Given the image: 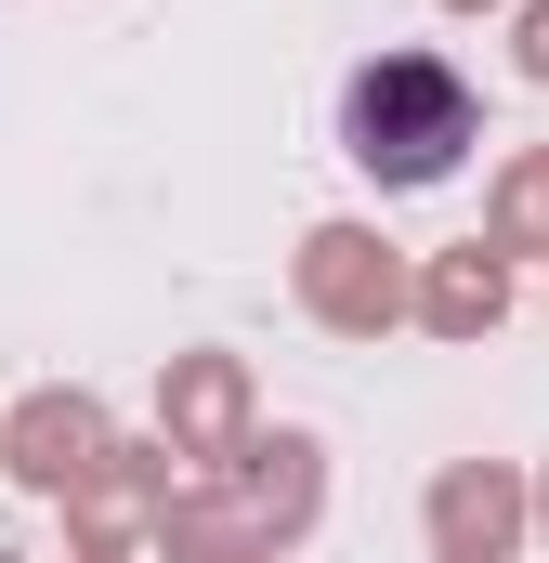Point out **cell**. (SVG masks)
Instances as JSON below:
<instances>
[{
    "label": "cell",
    "instance_id": "obj_1",
    "mask_svg": "<svg viewBox=\"0 0 549 563\" xmlns=\"http://www.w3.org/2000/svg\"><path fill=\"white\" fill-rule=\"evenodd\" d=\"M471 79L458 66H432V53H380V66H354V92H340V144H354V170H380V184H445L458 157H471Z\"/></svg>",
    "mask_w": 549,
    "mask_h": 563
}]
</instances>
